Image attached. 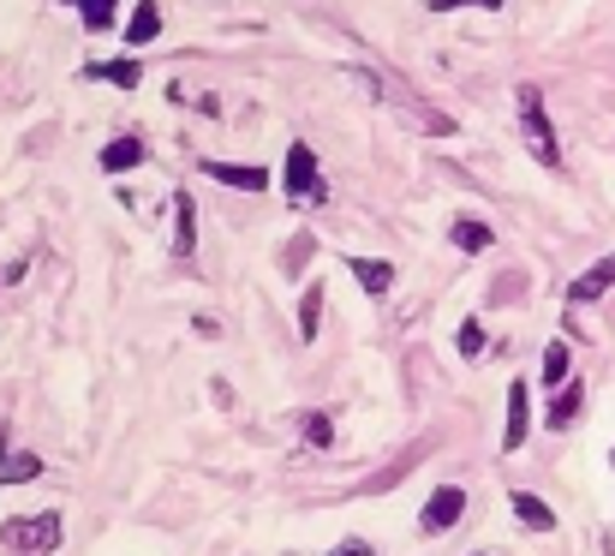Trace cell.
Returning a JSON list of instances; mask_svg holds the SVG:
<instances>
[{
  "instance_id": "cell-22",
  "label": "cell",
  "mask_w": 615,
  "mask_h": 556,
  "mask_svg": "<svg viewBox=\"0 0 615 556\" xmlns=\"http://www.w3.org/2000/svg\"><path fill=\"white\" fill-rule=\"evenodd\" d=\"M67 7L84 12V31H108L114 24V0H67Z\"/></svg>"
},
{
  "instance_id": "cell-6",
  "label": "cell",
  "mask_w": 615,
  "mask_h": 556,
  "mask_svg": "<svg viewBox=\"0 0 615 556\" xmlns=\"http://www.w3.org/2000/svg\"><path fill=\"white\" fill-rule=\"evenodd\" d=\"M610 287H615V251H610V258H598L592 270L573 275V282H568V306H598Z\"/></svg>"
},
{
  "instance_id": "cell-11",
  "label": "cell",
  "mask_w": 615,
  "mask_h": 556,
  "mask_svg": "<svg viewBox=\"0 0 615 556\" xmlns=\"http://www.w3.org/2000/svg\"><path fill=\"white\" fill-rule=\"evenodd\" d=\"M537 383H544L549 395L573 383V347H568V341H549V347H544V365H537Z\"/></svg>"
},
{
  "instance_id": "cell-7",
  "label": "cell",
  "mask_w": 615,
  "mask_h": 556,
  "mask_svg": "<svg viewBox=\"0 0 615 556\" xmlns=\"http://www.w3.org/2000/svg\"><path fill=\"white\" fill-rule=\"evenodd\" d=\"M203 174L222 186H234V192H269V168H258V162H203Z\"/></svg>"
},
{
  "instance_id": "cell-19",
  "label": "cell",
  "mask_w": 615,
  "mask_h": 556,
  "mask_svg": "<svg viewBox=\"0 0 615 556\" xmlns=\"http://www.w3.org/2000/svg\"><path fill=\"white\" fill-rule=\"evenodd\" d=\"M311 258H317V234H293L287 246H281V270H287V275H299Z\"/></svg>"
},
{
  "instance_id": "cell-26",
  "label": "cell",
  "mask_w": 615,
  "mask_h": 556,
  "mask_svg": "<svg viewBox=\"0 0 615 556\" xmlns=\"http://www.w3.org/2000/svg\"><path fill=\"white\" fill-rule=\"evenodd\" d=\"M478 556H490V551H478Z\"/></svg>"
},
{
  "instance_id": "cell-9",
  "label": "cell",
  "mask_w": 615,
  "mask_h": 556,
  "mask_svg": "<svg viewBox=\"0 0 615 556\" xmlns=\"http://www.w3.org/2000/svg\"><path fill=\"white\" fill-rule=\"evenodd\" d=\"M508 509H515V521L532 527V533H556V509H549L537 490H508Z\"/></svg>"
},
{
  "instance_id": "cell-10",
  "label": "cell",
  "mask_w": 615,
  "mask_h": 556,
  "mask_svg": "<svg viewBox=\"0 0 615 556\" xmlns=\"http://www.w3.org/2000/svg\"><path fill=\"white\" fill-rule=\"evenodd\" d=\"M198 251V198L174 192V258H191Z\"/></svg>"
},
{
  "instance_id": "cell-1",
  "label": "cell",
  "mask_w": 615,
  "mask_h": 556,
  "mask_svg": "<svg viewBox=\"0 0 615 556\" xmlns=\"http://www.w3.org/2000/svg\"><path fill=\"white\" fill-rule=\"evenodd\" d=\"M60 539H67V521H60L55 509H43V514H12V521L0 527V545H7V556H55Z\"/></svg>"
},
{
  "instance_id": "cell-12",
  "label": "cell",
  "mask_w": 615,
  "mask_h": 556,
  "mask_svg": "<svg viewBox=\"0 0 615 556\" xmlns=\"http://www.w3.org/2000/svg\"><path fill=\"white\" fill-rule=\"evenodd\" d=\"M347 270H353V282L365 287L370 299H382L394 287V263L389 258H347Z\"/></svg>"
},
{
  "instance_id": "cell-18",
  "label": "cell",
  "mask_w": 615,
  "mask_h": 556,
  "mask_svg": "<svg viewBox=\"0 0 615 556\" xmlns=\"http://www.w3.org/2000/svg\"><path fill=\"white\" fill-rule=\"evenodd\" d=\"M317 330H323V287H305V299H299V341H305V347H311V341H317Z\"/></svg>"
},
{
  "instance_id": "cell-5",
  "label": "cell",
  "mask_w": 615,
  "mask_h": 556,
  "mask_svg": "<svg viewBox=\"0 0 615 556\" xmlns=\"http://www.w3.org/2000/svg\"><path fill=\"white\" fill-rule=\"evenodd\" d=\"M527 431H532V383L515 377L508 383V425H502V454H520L527 449Z\"/></svg>"
},
{
  "instance_id": "cell-15",
  "label": "cell",
  "mask_w": 615,
  "mask_h": 556,
  "mask_svg": "<svg viewBox=\"0 0 615 556\" xmlns=\"http://www.w3.org/2000/svg\"><path fill=\"white\" fill-rule=\"evenodd\" d=\"M138 162H144V144H138V138H108V144H102V174H132Z\"/></svg>"
},
{
  "instance_id": "cell-23",
  "label": "cell",
  "mask_w": 615,
  "mask_h": 556,
  "mask_svg": "<svg viewBox=\"0 0 615 556\" xmlns=\"http://www.w3.org/2000/svg\"><path fill=\"white\" fill-rule=\"evenodd\" d=\"M329 556H377V545H365V539H347V545H335Z\"/></svg>"
},
{
  "instance_id": "cell-14",
  "label": "cell",
  "mask_w": 615,
  "mask_h": 556,
  "mask_svg": "<svg viewBox=\"0 0 615 556\" xmlns=\"http://www.w3.org/2000/svg\"><path fill=\"white\" fill-rule=\"evenodd\" d=\"M84 79H108V84H120V91H138V84H144V67H138V60H90Z\"/></svg>"
},
{
  "instance_id": "cell-24",
  "label": "cell",
  "mask_w": 615,
  "mask_h": 556,
  "mask_svg": "<svg viewBox=\"0 0 615 556\" xmlns=\"http://www.w3.org/2000/svg\"><path fill=\"white\" fill-rule=\"evenodd\" d=\"M454 7H472V0H430V12H454Z\"/></svg>"
},
{
  "instance_id": "cell-3",
  "label": "cell",
  "mask_w": 615,
  "mask_h": 556,
  "mask_svg": "<svg viewBox=\"0 0 615 556\" xmlns=\"http://www.w3.org/2000/svg\"><path fill=\"white\" fill-rule=\"evenodd\" d=\"M281 186H287L293 204H329V180H323V168H317V150L305 144V138H293V144H287Z\"/></svg>"
},
{
  "instance_id": "cell-25",
  "label": "cell",
  "mask_w": 615,
  "mask_h": 556,
  "mask_svg": "<svg viewBox=\"0 0 615 556\" xmlns=\"http://www.w3.org/2000/svg\"><path fill=\"white\" fill-rule=\"evenodd\" d=\"M472 7H484V12H496V7H502V0H472Z\"/></svg>"
},
{
  "instance_id": "cell-8",
  "label": "cell",
  "mask_w": 615,
  "mask_h": 556,
  "mask_svg": "<svg viewBox=\"0 0 615 556\" xmlns=\"http://www.w3.org/2000/svg\"><path fill=\"white\" fill-rule=\"evenodd\" d=\"M580 407H586V383L573 377L568 389H556V395H549V407H544V431H568V425L580 419Z\"/></svg>"
},
{
  "instance_id": "cell-4",
  "label": "cell",
  "mask_w": 615,
  "mask_h": 556,
  "mask_svg": "<svg viewBox=\"0 0 615 556\" xmlns=\"http://www.w3.org/2000/svg\"><path fill=\"white\" fill-rule=\"evenodd\" d=\"M460 514H466V490L442 485V490H430V502L418 509V533L437 539V533H448V527H460Z\"/></svg>"
},
{
  "instance_id": "cell-20",
  "label": "cell",
  "mask_w": 615,
  "mask_h": 556,
  "mask_svg": "<svg viewBox=\"0 0 615 556\" xmlns=\"http://www.w3.org/2000/svg\"><path fill=\"white\" fill-rule=\"evenodd\" d=\"M299 431H305V443L311 449H335V419H329V413H305Z\"/></svg>"
},
{
  "instance_id": "cell-27",
  "label": "cell",
  "mask_w": 615,
  "mask_h": 556,
  "mask_svg": "<svg viewBox=\"0 0 615 556\" xmlns=\"http://www.w3.org/2000/svg\"><path fill=\"white\" fill-rule=\"evenodd\" d=\"M610 461H615V454H610Z\"/></svg>"
},
{
  "instance_id": "cell-13",
  "label": "cell",
  "mask_w": 615,
  "mask_h": 556,
  "mask_svg": "<svg viewBox=\"0 0 615 556\" xmlns=\"http://www.w3.org/2000/svg\"><path fill=\"white\" fill-rule=\"evenodd\" d=\"M448 246H454V251H466V258H478V251H490V246H496V234H490V222L460 216L454 227H448Z\"/></svg>"
},
{
  "instance_id": "cell-2",
  "label": "cell",
  "mask_w": 615,
  "mask_h": 556,
  "mask_svg": "<svg viewBox=\"0 0 615 556\" xmlns=\"http://www.w3.org/2000/svg\"><path fill=\"white\" fill-rule=\"evenodd\" d=\"M515 108H520V132H527V150L544 162L549 174H561V144H556V126H549V108H544V91L537 84H520L515 91Z\"/></svg>"
},
{
  "instance_id": "cell-17",
  "label": "cell",
  "mask_w": 615,
  "mask_h": 556,
  "mask_svg": "<svg viewBox=\"0 0 615 556\" xmlns=\"http://www.w3.org/2000/svg\"><path fill=\"white\" fill-rule=\"evenodd\" d=\"M156 31H162V7H156V0H138L132 24H126V43L144 48V43H156Z\"/></svg>"
},
{
  "instance_id": "cell-16",
  "label": "cell",
  "mask_w": 615,
  "mask_h": 556,
  "mask_svg": "<svg viewBox=\"0 0 615 556\" xmlns=\"http://www.w3.org/2000/svg\"><path fill=\"white\" fill-rule=\"evenodd\" d=\"M31 478H43V454H31V449H24V454H0V490H7V485H31Z\"/></svg>"
},
{
  "instance_id": "cell-21",
  "label": "cell",
  "mask_w": 615,
  "mask_h": 556,
  "mask_svg": "<svg viewBox=\"0 0 615 556\" xmlns=\"http://www.w3.org/2000/svg\"><path fill=\"white\" fill-rule=\"evenodd\" d=\"M454 347H460V359H484V323L466 318V323L454 330Z\"/></svg>"
}]
</instances>
